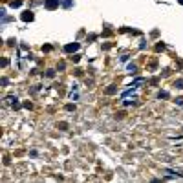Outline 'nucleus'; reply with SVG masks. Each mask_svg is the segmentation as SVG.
Instances as JSON below:
<instances>
[{
  "instance_id": "nucleus-1",
  "label": "nucleus",
  "mask_w": 183,
  "mask_h": 183,
  "mask_svg": "<svg viewBox=\"0 0 183 183\" xmlns=\"http://www.w3.org/2000/svg\"><path fill=\"white\" fill-rule=\"evenodd\" d=\"M46 9H55V7H59V0H46Z\"/></svg>"
},
{
  "instance_id": "nucleus-2",
  "label": "nucleus",
  "mask_w": 183,
  "mask_h": 183,
  "mask_svg": "<svg viewBox=\"0 0 183 183\" xmlns=\"http://www.w3.org/2000/svg\"><path fill=\"white\" fill-rule=\"evenodd\" d=\"M79 49V44L75 42V44H68L66 48H64V51H68V53H72V51H77Z\"/></svg>"
},
{
  "instance_id": "nucleus-3",
  "label": "nucleus",
  "mask_w": 183,
  "mask_h": 183,
  "mask_svg": "<svg viewBox=\"0 0 183 183\" xmlns=\"http://www.w3.org/2000/svg\"><path fill=\"white\" fill-rule=\"evenodd\" d=\"M22 20H24V22H28V20H33V13H31V11H26V13H22Z\"/></svg>"
},
{
  "instance_id": "nucleus-4",
  "label": "nucleus",
  "mask_w": 183,
  "mask_h": 183,
  "mask_svg": "<svg viewBox=\"0 0 183 183\" xmlns=\"http://www.w3.org/2000/svg\"><path fill=\"white\" fill-rule=\"evenodd\" d=\"M22 4V0H11V7H18Z\"/></svg>"
},
{
  "instance_id": "nucleus-5",
  "label": "nucleus",
  "mask_w": 183,
  "mask_h": 183,
  "mask_svg": "<svg viewBox=\"0 0 183 183\" xmlns=\"http://www.w3.org/2000/svg\"><path fill=\"white\" fill-rule=\"evenodd\" d=\"M157 97H159V99H167V97H169V93H167V92H159V93H157Z\"/></svg>"
},
{
  "instance_id": "nucleus-6",
  "label": "nucleus",
  "mask_w": 183,
  "mask_h": 183,
  "mask_svg": "<svg viewBox=\"0 0 183 183\" xmlns=\"http://www.w3.org/2000/svg\"><path fill=\"white\" fill-rule=\"evenodd\" d=\"M128 72H132V73L136 72V66H134V64H128Z\"/></svg>"
},
{
  "instance_id": "nucleus-7",
  "label": "nucleus",
  "mask_w": 183,
  "mask_h": 183,
  "mask_svg": "<svg viewBox=\"0 0 183 183\" xmlns=\"http://www.w3.org/2000/svg\"><path fill=\"white\" fill-rule=\"evenodd\" d=\"M176 88H180V90H181V88H183V81H178L176 82Z\"/></svg>"
},
{
  "instance_id": "nucleus-8",
  "label": "nucleus",
  "mask_w": 183,
  "mask_h": 183,
  "mask_svg": "<svg viewBox=\"0 0 183 183\" xmlns=\"http://www.w3.org/2000/svg\"><path fill=\"white\" fill-rule=\"evenodd\" d=\"M178 2H180V4H183V0H178Z\"/></svg>"
}]
</instances>
